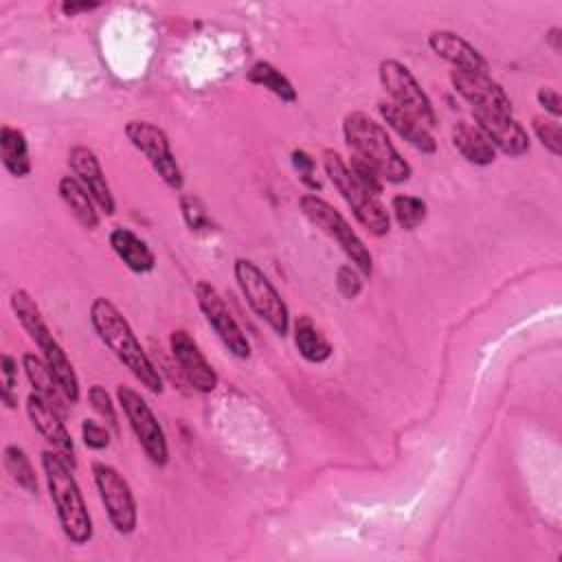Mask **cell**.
I'll return each mask as SVG.
<instances>
[{"label": "cell", "instance_id": "cell-1", "mask_svg": "<svg viewBox=\"0 0 562 562\" xmlns=\"http://www.w3.org/2000/svg\"><path fill=\"white\" fill-rule=\"evenodd\" d=\"M90 325L99 340L116 356V360L151 393H162V378L158 367L145 353L132 325L121 310L105 296H94L88 310Z\"/></svg>", "mask_w": 562, "mask_h": 562}, {"label": "cell", "instance_id": "cell-2", "mask_svg": "<svg viewBox=\"0 0 562 562\" xmlns=\"http://www.w3.org/2000/svg\"><path fill=\"white\" fill-rule=\"evenodd\" d=\"M342 138L349 156H358L369 162L384 182L402 184L413 176L411 162L397 151L386 127L362 110H351L342 119Z\"/></svg>", "mask_w": 562, "mask_h": 562}, {"label": "cell", "instance_id": "cell-3", "mask_svg": "<svg viewBox=\"0 0 562 562\" xmlns=\"http://www.w3.org/2000/svg\"><path fill=\"white\" fill-rule=\"evenodd\" d=\"M40 465L64 536L72 544H88L94 527L81 487L72 476V465L55 450H42Z\"/></svg>", "mask_w": 562, "mask_h": 562}, {"label": "cell", "instance_id": "cell-4", "mask_svg": "<svg viewBox=\"0 0 562 562\" xmlns=\"http://www.w3.org/2000/svg\"><path fill=\"white\" fill-rule=\"evenodd\" d=\"M9 305H11V312L15 314L18 323L24 327V331L29 334V338L37 345L44 362L48 364L53 378L57 380L64 397L68 400V404H77L79 402V378H77V371L68 358V353L64 351V347L57 342V338L50 334L37 303L33 301V296L18 288L11 292L9 296Z\"/></svg>", "mask_w": 562, "mask_h": 562}, {"label": "cell", "instance_id": "cell-5", "mask_svg": "<svg viewBox=\"0 0 562 562\" xmlns=\"http://www.w3.org/2000/svg\"><path fill=\"white\" fill-rule=\"evenodd\" d=\"M321 158H323V169H325L329 182L340 193V198L347 202V206L351 209L358 224L369 235L384 237L391 231V215H389L384 202L380 200V195L369 193L364 187H360L356 182V178L351 176V171L347 167V160L336 149H329V147L323 149Z\"/></svg>", "mask_w": 562, "mask_h": 562}, {"label": "cell", "instance_id": "cell-6", "mask_svg": "<svg viewBox=\"0 0 562 562\" xmlns=\"http://www.w3.org/2000/svg\"><path fill=\"white\" fill-rule=\"evenodd\" d=\"M233 274L252 314L277 336L285 338L290 334V307L266 272L252 259L237 257L233 261Z\"/></svg>", "mask_w": 562, "mask_h": 562}, {"label": "cell", "instance_id": "cell-7", "mask_svg": "<svg viewBox=\"0 0 562 562\" xmlns=\"http://www.w3.org/2000/svg\"><path fill=\"white\" fill-rule=\"evenodd\" d=\"M299 209L314 226H318L325 235H329L340 246V250L351 259V263L362 272V277L373 274V255L369 246L351 228V224L345 220V215L338 209H334L318 193H303L299 198Z\"/></svg>", "mask_w": 562, "mask_h": 562}, {"label": "cell", "instance_id": "cell-8", "mask_svg": "<svg viewBox=\"0 0 562 562\" xmlns=\"http://www.w3.org/2000/svg\"><path fill=\"white\" fill-rule=\"evenodd\" d=\"M116 402L138 441V446L143 448L145 457L158 465L165 468L169 463V443H167V435L162 424L158 422V417L154 415L151 406L145 402V397L125 384L116 386Z\"/></svg>", "mask_w": 562, "mask_h": 562}, {"label": "cell", "instance_id": "cell-9", "mask_svg": "<svg viewBox=\"0 0 562 562\" xmlns=\"http://www.w3.org/2000/svg\"><path fill=\"white\" fill-rule=\"evenodd\" d=\"M90 470L99 501L112 529L121 536L134 533L138 525V505L127 479L114 465L103 461H94Z\"/></svg>", "mask_w": 562, "mask_h": 562}, {"label": "cell", "instance_id": "cell-10", "mask_svg": "<svg viewBox=\"0 0 562 562\" xmlns=\"http://www.w3.org/2000/svg\"><path fill=\"white\" fill-rule=\"evenodd\" d=\"M378 79L384 92L389 94L391 103H395L397 108H402L404 112L422 121L428 130L437 125L435 105L408 66H404L393 57H386L378 66Z\"/></svg>", "mask_w": 562, "mask_h": 562}, {"label": "cell", "instance_id": "cell-11", "mask_svg": "<svg viewBox=\"0 0 562 562\" xmlns=\"http://www.w3.org/2000/svg\"><path fill=\"white\" fill-rule=\"evenodd\" d=\"M125 136L132 143L134 149H138L149 167L154 169V173L173 191H180L184 184V176L182 169L176 160V154L171 149V143L167 138V134L143 119H132L125 123Z\"/></svg>", "mask_w": 562, "mask_h": 562}, {"label": "cell", "instance_id": "cell-12", "mask_svg": "<svg viewBox=\"0 0 562 562\" xmlns=\"http://www.w3.org/2000/svg\"><path fill=\"white\" fill-rule=\"evenodd\" d=\"M193 294H195L200 312L204 314V321L215 331V336L222 340V345L228 349V353H233L239 360L250 358V342H248L244 329L239 327V323L233 318L231 310L226 307V303H224L222 294L215 290V285L200 279L193 285Z\"/></svg>", "mask_w": 562, "mask_h": 562}, {"label": "cell", "instance_id": "cell-13", "mask_svg": "<svg viewBox=\"0 0 562 562\" xmlns=\"http://www.w3.org/2000/svg\"><path fill=\"white\" fill-rule=\"evenodd\" d=\"M169 351L178 371L187 384L198 393H213L220 384V375L206 356L200 351L195 338L187 329H173L169 334Z\"/></svg>", "mask_w": 562, "mask_h": 562}, {"label": "cell", "instance_id": "cell-14", "mask_svg": "<svg viewBox=\"0 0 562 562\" xmlns=\"http://www.w3.org/2000/svg\"><path fill=\"white\" fill-rule=\"evenodd\" d=\"M450 83L452 90L472 105V110L479 112H505L514 114V105L505 88L490 75H472V72H459L450 70Z\"/></svg>", "mask_w": 562, "mask_h": 562}, {"label": "cell", "instance_id": "cell-15", "mask_svg": "<svg viewBox=\"0 0 562 562\" xmlns=\"http://www.w3.org/2000/svg\"><path fill=\"white\" fill-rule=\"evenodd\" d=\"M472 119L474 125L490 138L496 151H503L509 158H520L529 151V134L514 114L472 110Z\"/></svg>", "mask_w": 562, "mask_h": 562}, {"label": "cell", "instance_id": "cell-16", "mask_svg": "<svg viewBox=\"0 0 562 562\" xmlns=\"http://www.w3.org/2000/svg\"><path fill=\"white\" fill-rule=\"evenodd\" d=\"M68 167L72 176L83 184V189L92 195L99 211H103L105 215H114L116 202L97 154L86 145H75L68 151Z\"/></svg>", "mask_w": 562, "mask_h": 562}, {"label": "cell", "instance_id": "cell-17", "mask_svg": "<svg viewBox=\"0 0 562 562\" xmlns=\"http://www.w3.org/2000/svg\"><path fill=\"white\" fill-rule=\"evenodd\" d=\"M428 48L448 61L452 70L459 72H472V75H485L490 72L487 59L481 55L479 48H474L465 37H461L454 31L448 29H435L428 33Z\"/></svg>", "mask_w": 562, "mask_h": 562}, {"label": "cell", "instance_id": "cell-18", "mask_svg": "<svg viewBox=\"0 0 562 562\" xmlns=\"http://www.w3.org/2000/svg\"><path fill=\"white\" fill-rule=\"evenodd\" d=\"M26 415L42 439L75 468V441L64 424V417L33 391L26 397Z\"/></svg>", "mask_w": 562, "mask_h": 562}, {"label": "cell", "instance_id": "cell-19", "mask_svg": "<svg viewBox=\"0 0 562 562\" xmlns=\"http://www.w3.org/2000/svg\"><path fill=\"white\" fill-rule=\"evenodd\" d=\"M378 114L382 116L386 127H391L404 143H408L417 151H422L426 156H432L437 151V140L430 134V130L422 121H417L415 116H411L408 112H404L402 108L391 103L389 99L378 101Z\"/></svg>", "mask_w": 562, "mask_h": 562}, {"label": "cell", "instance_id": "cell-20", "mask_svg": "<svg viewBox=\"0 0 562 562\" xmlns=\"http://www.w3.org/2000/svg\"><path fill=\"white\" fill-rule=\"evenodd\" d=\"M108 244L112 252L123 261V266L134 274H147L156 268V255L149 244L138 237L127 226H114L108 233Z\"/></svg>", "mask_w": 562, "mask_h": 562}, {"label": "cell", "instance_id": "cell-21", "mask_svg": "<svg viewBox=\"0 0 562 562\" xmlns=\"http://www.w3.org/2000/svg\"><path fill=\"white\" fill-rule=\"evenodd\" d=\"M452 147L459 151L463 160L474 167H487L496 160V149L490 138L470 121H459L450 130Z\"/></svg>", "mask_w": 562, "mask_h": 562}, {"label": "cell", "instance_id": "cell-22", "mask_svg": "<svg viewBox=\"0 0 562 562\" xmlns=\"http://www.w3.org/2000/svg\"><path fill=\"white\" fill-rule=\"evenodd\" d=\"M22 369H24L29 384L33 386V393H37L46 404H50L64 417L68 400L64 397V393H61L57 380L53 378L48 364L44 362V358L26 351V353H22Z\"/></svg>", "mask_w": 562, "mask_h": 562}, {"label": "cell", "instance_id": "cell-23", "mask_svg": "<svg viewBox=\"0 0 562 562\" xmlns=\"http://www.w3.org/2000/svg\"><path fill=\"white\" fill-rule=\"evenodd\" d=\"M57 193L66 209L72 213V217L86 228L94 231L99 226V213L92 195L83 189V184L75 176H61L57 182Z\"/></svg>", "mask_w": 562, "mask_h": 562}, {"label": "cell", "instance_id": "cell-24", "mask_svg": "<svg viewBox=\"0 0 562 562\" xmlns=\"http://www.w3.org/2000/svg\"><path fill=\"white\" fill-rule=\"evenodd\" d=\"M292 336L299 356L310 364H323L334 356V345L321 334V329L307 314H301L294 321Z\"/></svg>", "mask_w": 562, "mask_h": 562}, {"label": "cell", "instance_id": "cell-25", "mask_svg": "<svg viewBox=\"0 0 562 562\" xmlns=\"http://www.w3.org/2000/svg\"><path fill=\"white\" fill-rule=\"evenodd\" d=\"M0 160L9 176L26 178L31 173V154L29 140L20 127L2 125L0 127Z\"/></svg>", "mask_w": 562, "mask_h": 562}, {"label": "cell", "instance_id": "cell-26", "mask_svg": "<svg viewBox=\"0 0 562 562\" xmlns=\"http://www.w3.org/2000/svg\"><path fill=\"white\" fill-rule=\"evenodd\" d=\"M246 79L259 88H266L268 92H272L277 99H281L283 103H294L299 99L294 83L270 61L259 59L255 61L248 70H246Z\"/></svg>", "mask_w": 562, "mask_h": 562}, {"label": "cell", "instance_id": "cell-27", "mask_svg": "<svg viewBox=\"0 0 562 562\" xmlns=\"http://www.w3.org/2000/svg\"><path fill=\"white\" fill-rule=\"evenodd\" d=\"M2 463L4 470L9 472V476L13 479V483H18V487H22L26 494L35 496L37 494V476H35V468L29 459V454L24 452V448L9 443L2 450Z\"/></svg>", "mask_w": 562, "mask_h": 562}, {"label": "cell", "instance_id": "cell-28", "mask_svg": "<svg viewBox=\"0 0 562 562\" xmlns=\"http://www.w3.org/2000/svg\"><path fill=\"white\" fill-rule=\"evenodd\" d=\"M391 213L400 228L415 231L428 215V206L422 198L411 193H397L391 198Z\"/></svg>", "mask_w": 562, "mask_h": 562}, {"label": "cell", "instance_id": "cell-29", "mask_svg": "<svg viewBox=\"0 0 562 562\" xmlns=\"http://www.w3.org/2000/svg\"><path fill=\"white\" fill-rule=\"evenodd\" d=\"M180 215L191 233H209L213 228V220H211L204 202L193 193L180 195Z\"/></svg>", "mask_w": 562, "mask_h": 562}, {"label": "cell", "instance_id": "cell-30", "mask_svg": "<svg viewBox=\"0 0 562 562\" xmlns=\"http://www.w3.org/2000/svg\"><path fill=\"white\" fill-rule=\"evenodd\" d=\"M531 130H533L536 138L540 140V145L551 156H560L562 154V130H560V123L555 119L533 116L531 119Z\"/></svg>", "mask_w": 562, "mask_h": 562}, {"label": "cell", "instance_id": "cell-31", "mask_svg": "<svg viewBox=\"0 0 562 562\" xmlns=\"http://www.w3.org/2000/svg\"><path fill=\"white\" fill-rule=\"evenodd\" d=\"M0 378H2V389L0 397L7 408L18 406V360L11 353L0 356Z\"/></svg>", "mask_w": 562, "mask_h": 562}, {"label": "cell", "instance_id": "cell-32", "mask_svg": "<svg viewBox=\"0 0 562 562\" xmlns=\"http://www.w3.org/2000/svg\"><path fill=\"white\" fill-rule=\"evenodd\" d=\"M334 281H336L338 294H340L345 301L358 299L360 292H362V285H364L362 272H360L353 263H340L338 270H336Z\"/></svg>", "mask_w": 562, "mask_h": 562}, {"label": "cell", "instance_id": "cell-33", "mask_svg": "<svg viewBox=\"0 0 562 562\" xmlns=\"http://www.w3.org/2000/svg\"><path fill=\"white\" fill-rule=\"evenodd\" d=\"M347 167H349L351 176L356 178V182H358L360 187H364L369 193L380 195V193L384 191V180H382V176H380V173H378L369 162H364L362 158H358V156H349Z\"/></svg>", "mask_w": 562, "mask_h": 562}, {"label": "cell", "instance_id": "cell-34", "mask_svg": "<svg viewBox=\"0 0 562 562\" xmlns=\"http://www.w3.org/2000/svg\"><path fill=\"white\" fill-rule=\"evenodd\" d=\"M88 402L92 406V411L116 432L119 428V415H116V408H114V402L110 397V393L101 386V384H92L88 389Z\"/></svg>", "mask_w": 562, "mask_h": 562}, {"label": "cell", "instance_id": "cell-35", "mask_svg": "<svg viewBox=\"0 0 562 562\" xmlns=\"http://www.w3.org/2000/svg\"><path fill=\"white\" fill-rule=\"evenodd\" d=\"M290 162L294 171L299 173V180L310 189V191H321V180L316 178V158L307 154L305 149H292Z\"/></svg>", "mask_w": 562, "mask_h": 562}, {"label": "cell", "instance_id": "cell-36", "mask_svg": "<svg viewBox=\"0 0 562 562\" xmlns=\"http://www.w3.org/2000/svg\"><path fill=\"white\" fill-rule=\"evenodd\" d=\"M81 439H83V446L88 450H105L110 446V430L94 422V419H83L81 422Z\"/></svg>", "mask_w": 562, "mask_h": 562}, {"label": "cell", "instance_id": "cell-37", "mask_svg": "<svg viewBox=\"0 0 562 562\" xmlns=\"http://www.w3.org/2000/svg\"><path fill=\"white\" fill-rule=\"evenodd\" d=\"M536 101H538V105L547 112V114H551V119H560L562 116V99H560V94H558V90L555 88H551V86H540L538 90H536Z\"/></svg>", "mask_w": 562, "mask_h": 562}, {"label": "cell", "instance_id": "cell-38", "mask_svg": "<svg viewBox=\"0 0 562 562\" xmlns=\"http://www.w3.org/2000/svg\"><path fill=\"white\" fill-rule=\"evenodd\" d=\"M99 7H101V2H61V4H59L61 13H64L66 18H75V15H79V13H90V11L99 9Z\"/></svg>", "mask_w": 562, "mask_h": 562}, {"label": "cell", "instance_id": "cell-39", "mask_svg": "<svg viewBox=\"0 0 562 562\" xmlns=\"http://www.w3.org/2000/svg\"><path fill=\"white\" fill-rule=\"evenodd\" d=\"M544 42L549 44V48L553 53H560L562 50V29L560 26H551L547 33H544Z\"/></svg>", "mask_w": 562, "mask_h": 562}]
</instances>
